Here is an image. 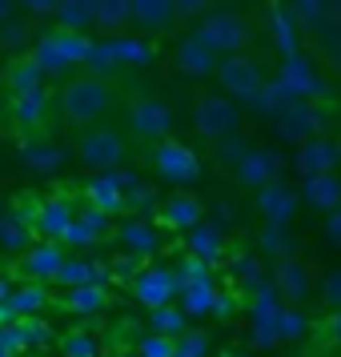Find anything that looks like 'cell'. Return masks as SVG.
I'll return each instance as SVG.
<instances>
[{
  "label": "cell",
  "mask_w": 341,
  "mask_h": 357,
  "mask_svg": "<svg viewBox=\"0 0 341 357\" xmlns=\"http://www.w3.org/2000/svg\"><path fill=\"white\" fill-rule=\"evenodd\" d=\"M56 105H61V116H65L68 125L84 129V125H97L100 116L113 113L116 93H113V84H109V77H100V73H89V68H84L81 77H68L65 81Z\"/></svg>",
  "instance_id": "1"
},
{
  "label": "cell",
  "mask_w": 341,
  "mask_h": 357,
  "mask_svg": "<svg viewBox=\"0 0 341 357\" xmlns=\"http://www.w3.org/2000/svg\"><path fill=\"white\" fill-rule=\"evenodd\" d=\"M125 153H129L125 132L113 129V125H84L81 137H77V161L89 173H113V169H121Z\"/></svg>",
  "instance_id": "2"
},
{
  "label": "cell",
  "mask_w": 341,
  "mask_h": 357,
  "mask_svg": "<svg viewBox=\"0 0 341 357\" xmlns=\"http://www.w3.org/2000/svg\"><path fill=\"white\" fill-rule=\"evenodd\" d=\"M197 33L209 45L217 56H229V52H245L249 40H253V20L233 13V8H213L197 20Z\"/></svg>",
  "instance_id": "3"
},
{
  "label": "cell",
  "mask_w": 341,
  "mask_h": 357,
  "mask_svg": "<svg viewBox=\"0 0 341 357\" xmlns=\"http://www.w3.org/2000/svg\"><path fill=\"white\" fill-rule=\"evenodd\" d=\"M241 125V113H237V105L229 93H197L193 97V129L197 137H205V141H225L233 137Z\"/></svg>",
  "instance_id": "4"
},
{
  "label": "cell",
  "mask_w": 341,
  "mask_h": 357,
  "mask_svg": "<svg viewBox=\"0 0 341 357\" xmlns=\"http://www.w3.org/2000/svg\"><path fill=\"white\" fill-rule=\"evenodd\" d=\"M269 81L257 56H245V52H229L217 61V84L225 89L233 100H253L261 93V84Z\"/></svg>",
  "instance_id": "5"
},
{
  "label": "cell",
  "mask_w": 341,
  "mask_h": 357,
  "mask_svg": "<svg viewBox=\"0 0 341 357\" xmlns=\"http://www.w3.org/2000/svg\"><path fill=\"white\" fill-rule=\"evenodd\" d=\"M153 169H157V177L173 181V185H189V181L201 177V157H197V149H189L185 141H173V137H165L153 145Z\"/></svg>",
  "instance_id": "6"
},
{
  "label": "cell",
  "mask_w": 341,
  "mask_h": 357,
  "mask_svg": "<svg viewBox=\"0 0 341 357\" xmlns=\"http://www.w3.org/2000/svg\"><path fill=\"white\" fill-rule=\"evenodd\" d=\"M125 121H129L132 137H141L149 145H157L173 132V109L157 97H132L129 109H125Z\"/></svg>",
  "instance_id": "7"
},
{
  "label": "cell",
  "mask_w": 341,
  "mask_h": 357,
  "mask_svg": "<svg viewBox=\"0 0 341 357\" xmlns=\"http://www.w3.org/2000/svg\"><path fill=\"white\" fill-rule=\"evenodd\" d=\"M181 289H185V277H181L177 269H165V265H149V269H141V273L132 277V297L145 309L177 301Z\"/></svg>",
  "instance_id": "8"
},
{
  "label": "cell",
  "mask_w": 341,
  "mask_h": 357,
  "mask_svg": "<svg viewBox=\"0 0 341 357\" xmlns=\"http://www.w3.org/2000/svg\"><path fill=\"white\" fill-rule=\"evenodd\" d=\"M273 129L281 141H293V145H301L309 137H321L325 132V113L317 109V100H293L285 113L273 121Z\"/></svg>",
  "instance_id": "9"
},
{
  "label": "cell",
  "mask_w": 341,
  "mask_h": 357,
  "mask_svg": "<svg viewBox=\"0 0 341 357\" xmlns=\"http://www.w3.org/2000/svg\"><path fill=\"white\" fill-rule=\"evenodd\" d=\"M273 285H277V293H281V301H285V305H301L309 293L317 289V277H313V269H309L305 257L289 253V257H277Z\"/></svg>",
  "instance_id": "10"
},
{
  "label": "cell",
  "mask_w": 341,
  "mask_h": 357,
  "mask_svg": "<svg viewBox=\"0 0 341 357\" xmlns=\"http://www.w3.org/2000/svg\"><path fill=\"white\" fill-rule=\"evenodd\" d=\"M132 185H137V177L125 173V169L97 173L93 181H84V201L97 205V209H105V213H121V209H129V189Z\"/></svg>",
  "instance_id": "11"
},
{
  "label": "cell",
  "mask_w": 341,
  "mask_h": 357,
  "mask_svg": "<svg viewBox=\"0 0 341 357\" xmlns=\"http://www.w3.org/2000/svg\"><path fill=\"white\" fill-rule=\"evenodd\" d=\"M68 249L65 241H49V237H40V241H33L24 253H20V273L29 277V281H56V273H61V265L68 261Z\"/></svg>",
  "instance_id": "12"
},
{
  "label": "cell",
  "mask_w": 341,
  "mask_h": 357,
  "mask_svg": "<svg viewBox=\"0 0 341 357\" xmlns=\"http://www.w3.org/2000/svg\"><path fill=\"white\" fill-rule=\"evenodd\" d=\"M281 293L277 285H261L257 297H253V345L261 349H273L281 341Z\"/></svg>",
  "instance_id": "13"
},
{
  "label": "cell",
  "mask_w": 341,
  "mask_h": 357,
  "mask_svg": "<svg viewBox=\"0 0 341 357\" xmlns=\"http://www.w3.org/2000/svg\"><path fill=\"white\" fill-rule=\"evenodd\" d=\"M297 205H301V193L281 177H273L269 185L257 189V213L265 217V225H289L297 217Z\"/></svg>",
  "instance_id": "14"
},
{
  "label": "cell",
  "mask_w": 341,
  "mask_h": 357,
  "mask_svg": "<svg viewBox=\"0 0 341 357\" xmlns=\"http://www.w3.org/2000/svg\"><path fill=\"white\" fill-rule=\"evenodd\" d=\"M341 165V141L333 137H309L297 145V157H293V169L301 173V177H317V173H338Z\"/></svg>",
  "instance_id": "15"
},
{
  "label": "cell",
  "mask_w": 341,
  "mask_h": 357,
  "mask_svg": "<svg viewBox=\"0 0 341 357\" xmlns=\"http://www.w3.org/2000/svg\"><path fill=\"white\" fill-rule=\"evenodd\" d=\"M217 52L201 40V33H189L181 36L177 45H173V68H177L181 77H193V81H201V77H209V73H217Z\"/></svg>",
  "instance_id": "16"
},
{
  "label": "cell",
  "mask_w": 341,
  "mask_h": 357,
  "mask_svg": "<svg viewBox=\"0 0 341 357\" xmlns=\"http://www.w3.org/2000/svg\"><path fill=\"white\" fill-rule=\"evenodd\" d=\"M49 109H52V97L49 89L40 84V89H29V93H13L8 97V113L17 121V129L24 132H36L45 121H49Z\"/></svg>",
  "instance_id": "17"
},
{
  "label": "cell",
  "mask_w": 341,
  "mask_h": 357,
  "mask_svg": "<svg viewBox=\"0 0 341 357\" xmlns=\"http://www.w3.org/2000/svg\"><path fill=\"white\" fill-rule=\"evenodd\" d=\"M237 181H241L245 189H261V185H269L273 177H281V157H277L273 149H261V145H249L241 161H237Z\"/></svg>",
  "instance_id": "18"
},
{
  "label": "cell",
  "mask_w": 341,
  "mask_h": 357,
  "mask_svg": "<svg viewBox=\"0 0 341 357\" xmlns=\"http://www.w3.org/2000/svg\"><path fill=\"white\" fill-rule=\"evenodd\" d=\"M73 205H68L65 197H49V201H40L33 213V229L36 237H49V241H65L68 225H73Z\"/></svg>",
  "instance_id": "19"
},
{
  "label": "cell",
  "mask_w": 341,
  "mask_h": 357,
  "mask_svg": "<svg viewBox=\"0 0 341 357\" xmlns=\"http://www.w3.org/2000/svg\"><path fill=\"white\" fill-rule=\"evenodd\" d=\"M177 24L173 0H132V29L145 36H161Z\"/></svg>",
  "instance_id": "20"
},
{
  "label": "cell",
  "mask_w": 341,
  "mask_h": 357,
  "mask_svg": "<svg viewBox=\"0 0 341 357\" xmlns=\"http://www.w3.org/2000/svg\"><path fill=\"white\" fill-rule=\"evenodd\" d=\"M109 217H113V213L97 209V205H84V213H77L73 225H68L65 245L68 249H89V245H97L100 237L109 233Z\"/></svg>",
  "instance_id": "21"
},
{
  "label": "cell",
  "mask_w": 341,
  "mask_h": 357,
  "mask_svg": "<svg viewBox=\"0 0 341 357\" xmlns=\"http://www.w3.org/2000/svg\"><path fill=\"white\" fill-rule=\"evenodd\" d=\"M277 77L289 84L297 97H321V81H317V73H313V65H309L301 52H293V56H281V68H277Z\"/></svg>",
  "instance_id": "22"
},
{
  "label": "cell",
  "mask_w": 341,
  "mask_h": 357,
  "mask_svg": "<svg viewBox=\"0 0 341 357\" xmlns=\"http://www.w3.org/2000/svg\"><path fill=\"white\" fill-rule=\"evenodd\" d=\"M45 84V68L36 65L33 52H13L8 65H4V89L8 97L13 93H29V89H40Z\"/></svg>",
  "instance_id": "23"
},
{
  "label": "cell",
  "mask_w": 341,
  "mask_h": 357,
  "mask_svg": "<svg viewBox=\"0 0 341 357\" xmlns=\"http://www.w3.org/2000/svg\"><path fill=\"white\" fill-rule=\"evenodd\" d=\"M161 221L169 229H181V233H189L205 221V205L197 201L193 193H173L169 201L161 205Z\"/></svg>",
  "instance_id": "24"
},
{
  "label": "cell",
  "mask_w": 341,
  "mask_h": 357,
  "mask_svg": "<svg viewBox=\"0 0 341 357\" xmlns=\"http://www.w3.org/2000/svg\"><path fill=\"white\" fill-rule=\"evenodd\" d=\"M301 197L317 213H333L341 205V177L338 173H317V177H301Z\"/></svg>",
  "instance_id": "25"
},
{
  "label": "cell",
  "mask_w": 341,
  "mask_h": 357,
  "mask_svg": "<svg viewBox=\"0 0 341 357\" xmlns=\"http://www.w3.org/2000/svg\"><path fill=\"white\" fill-rule=\"evenodd\" d=\"M36 56V65L45 68V77H65L68 68H77L73 65V56L65 52V45H61V36H56V29L45 36H36V45L29 49Z\"/></svg>",
  "instance_id": "26"
},
{
  "label": "cell",
  "mask_w": 341,
  "mask_h": 357,
  "mask_svg": "<svg viewBox=\"0 0 341 357\" xmlns=\"http://www.w3.org/2000/svg\"><path fill=\"white\" fill-rule=\"evenodd\" d=\"M109 40V49H113L116 65H137L145 68L157 61V49H153V40H145V36H129V33H116V36H105Z\"/></svg>",
  "instance_id": "27"
},
{
  "label": "cell",
  "mask_w": 341,
  "mask_h": 357,
  "mask_svg": "<svg viewBox=\"0 0 341 357\" xmlns=\"http://www.w3.org/2000/svg\"><path fill=\"white\" fill-rule=\"evenodd\" d=\"M293 100H301V97H297V93H293L289 84L281 81V77H273V81L261 84V93H257L253 100H249V105H253L257 113H265V116H273V121H277V116L285 113Z\"/></svg>",
  "instance_id": "28"
},
{
  "label": "cell",
  "mask_w": 341,
  "mask_h": 357,
  "mask_svg": "<svg viewBox=\"0 0 341 357\" xmlns=\"http://www.w3.org/2000/svg\"><path fill=\"white\" fill-rule=\"evenodd\" d=\"M20 161L29 165L33 173H56L65 165V149L56 141H24L20 145Z\"/></svg>",
  "instance_id": "29"
},
{
  "label": "cell",
  "mask_w": 341,
  "mask_h": 357,
  "mask_svg": "<svg viewBox=\"0 0 341 357\" xmlns=\"http://www.w3.org/2000/svg\"><path fill=\"white\" fill-rule=\"evenodd\" d=\"M49 301H52V293H49L45 281H20L17 289H13V297H8V309H13L17 317H36Z\"/></svg>",
  "instance_id": "30"
},
{
  "label": "cell",
  "mask_w": 341,
  "mask_h": 357,
  "mask_svg": "<svg viewBox=\"0 0 341 357\" xmlns=\"http://www.w3.org/2000/svg\"><path fill=\"white\" fill-rule=\"evenodd\" d=\"M132 29V0H97V33L116 36Z\"/></svg>",
  "instance_id": "31"
},
{
  "label": "cell",
  "mask_w": 341,
  "mask_h": 357,
  "mask_svg": "<svg viewBox=\"0 0 341 357\" xmlns=\"http://www.w3.org/2000/svg\"><path fill=\"white\" fill-rule=\"evenodd\" d=\"M56 24L73 29V33L97 29V0H61L56 4Z\"/></svg>",
  "instance_id": "32"
},
{
  "label": "cell",
  "mask_w": 341,
  "mask_h": 357,
  "mask_svg": "<svg viewBox=\"0 0 341 357\" xmlns=\"http://www.w3.org/2000/svg\"><path fill=\"white\" fill-rule=\"evenodd\" d=\"M269 36H273L281 56L297 52V17H293V8H281V4L269 8Z\"/></svg>",
  "instance_id": "33"
},
{
  "label": "cell",
  "mask_w": 341,
  "mask_h": 357,
  "mask_svg": "<svg viewBox=\"0 0 341 357\" xmlns=\"http://www.w3.org/2000/svg\"><path fill=\"white\" fill-rule=\"evenodd\" d=\"M189 253H197V257H205V261H217L225 257V233L217 225H209V221H201L197 229H189Z\"/></svg>",
  "instance_id": "34"
},
{
  "label": "cell",
  "mask_w": 341,
  "mask_h": 357,
  "mask_svg": "<svg viewBox=\"0 0 341 357\" xmlns=\"http://www.w3.org/2000/svg\"><path fill=\"white\" fill-rule=\"evenodd\" d=\"M217 285L213 281H185V289H181V305L189 317H209L213 309H217Z\"/></svg>",
  "instance_id": "35"
},
{
  "label": "cell",
  "mask_w": 341,
  "mask_h": 357,
  "mask_svg": "<svg viewBox=\"0 0 341 357\" xmlns=\"http://www.w3.org/2000/svg\"><path fill=\"white\" fill-rule=\"evenodd\" d=\"M33 237H36L33 217H20V213L4 217V213H0V249L20 253V249H29V245H33Z\"/></svg>",
  "instance_id": "36"
},
{
  "label": "cell",
  "mask_w": 341,
  "mask_h": 357,
  "mask_svg": "<svg viewBox=\"0 0 341 357\" xmlns=\"http://www.w3.org/2000/svg\"><path fill=\"white\" fill-rule=\"evenodd\" d=\"M100 277H105L100 265L84 261L81 253H68V261L61 265V273H56L52 285H61V289H77V285H89V281H100Z\"/></svg>",
  "instance_id": "37"
},
{
  "label": "cell",
  "mask_w": 341,
  "mask_h": 357,
  "mask_svg": "<svg viewBox=\"0 0 341 357\" xmlns=\"http://www.w3.org/2000/svg\"><path fill=\"white\" fill-rule=\"evenodd\" d=\"M105 305H109V289L100 281H89V285H77V289L65 293L68 313H100Z\"/></svg>",
  "instance_id": "38"
},
{
  "label": "cell",
  "mask_w": 341,
  "mask_h": 357,
  "mask_svg": "<svg viewBox=\"0 0 341 357\" xmlns=\"http://www.w3.org/2000/svg\"><path fill=\"white\" fill-rule=\"evenodd\" d=\"M116 237H121V245H125V249H132V253H153V249H157V229L149 225L145 217H132V221H125V225L116 229Z\"/></svg>",
  "instance_id": "39"
},
{
  "label": "cell",
  "mask_w": 341,
  "mask_h": 357,
  "mask_svg": "<svg viewBox=\"0 0 341 357\" xmlns=\"http://www.w3.org/2000/svg\"><path fill=\"white\" fill-rule=\"evenodd\" d=\"M149 329L169 333V337H181V333L189 329V313H185V305H177V301L157 305V309H149Z\"/></svg>",
  "instance_id": "40"
},
{
  "label": "cell",
  "mask_w": 341,
  "mask_h": 357,
  "mask_svg": "<svg viewBox=\"0 0 341 357\" xmlns=\"http://www.w3.org/2000/svg\"><path fill=\"white\" fill-rule=\"evenodd\" d=\"M61 354L65 357H100V341L84 329H68L61 337Z\"/></svg>",
  "instance_id": "41"
},
{
  "label": "cell",
  "mask_w": 341,
  "mask_h": 357,
  "mask_svg": "<svg viewBox=\"0 0 341 357\" xmlns=\"http://www.w3.org/2000/svg\"><path fill=\"white\" fill-rule=\"evenodd\" d=\"M257 245H261V253H269V257H289L293 253V237L285 233V225H265Z\"/></svg>",
  "instance_id": "42"
},
{
  "label": "cell",
  "mask_w": 341,
  "mask_h": 357,
  "mask_svg": "<svg viewBox=\"0 0 341 357\" xmlns=\"http://www.w3.org/2000/svg\"><path fill=\"white\" fill-rule=\"evenodd\" d=\"M213 354V337L205 329H185L177 337V354L173 357H209Z\"/></svg>",
  "instance_id": "43"
},
{
  "label": "cell",
  "mask_w": 341,
  "mask_h": 357,
  "mask_svg": "<svg viewBox=\"0 0 341 357\" xmlns=\"http://www.w3.org/2000/svg\"><path fill=\"white\" fill-rule=\"evenodd\" d=\"M309 333V317L301 305H281V341H297Z\"/></svg>",
  "instance_id": "44"
},
{
  "label": "cell",
  "mask_w": 341,
  "mask_h": 357,
  "mask_svg": "<svg viewBox=\"0 0 341 357\" xmlns=\"http://www.w3.org/2000/svg\"><path fill=\"white\" fill-rule=\"evenodd\" d=\"M137 354H141V357H173V354H177V337L149 329L145 337H141V345H137Z\"/></svg>",
  "instance_id": "45"
},
{
  "label": "cell",
  "mask_w": 341,
  "mask_h": 357,
  "mask_svg": "<svg viewBox=\"0 0 341 357\" xmlns=\"http://www.w3.org/2000/svg\"><path fill=\"white\" fill-rule=\"evenodd\" d=\"M33 341H29V329H24V321H4L0 325V349H8V354H24Z\"/></svg>",
  "instance_id": "46"
},
{
  "label": "cell",
  "mask_w": 341,
  "mask_h": 357,
  "mask_svg": "<svg viewBox=\"0 0 341 357\" xmlns=\"http://www.w3.org/2000/svg\"><path fill=\"white\" fill-rule=\"evenodd\" d=\"M84 68H89V73H100V77H109L113 68H121V65H116V56H113V49H109V40H105V36H100V40H93V52H89Z\"/></svg>",
  "instance_id": "47"
},
{
  "label": "cell",
  "mask_w": 341,
  "mask_h": 357,
  "mask_svg": "<svg viewBox=\"0 0 341 357\" xmlns=\"http://www.w3.org/2000/svg\"><path fill=\"white\" fill-rule=\"evenodd\" d=\"M29 24H20V20H4L0 24V49H13V52H20L24 45H29Z\"/></svg>",
  "instance_id": "48"
},
{
  "label": "cell",
  "mask_w": 341,
  "mask_h": 357,
  "mask_svg": "<svg viewBox=\"0 0 341 357\" xmlns=\"http://www.w3.org/2000/svg\"><path fill=\"white\" fill-rule=\"evenodd\" d=\"M317 297H321V305L341 309V265L338 269H329V273L317 281Z\"/></svg>",
  "instance_id": "49"
},
{
  "label": "cell",
  "mask_w": 341,
  "mask_h": 357,
  "mask_svg": "<svg viewBox=\"0 0 341 357\" xmlns=\"http://www.w3.org/2000/svg\"><path fill=\"white\" fill-rule=\"evenodd\" d=\"M177 273L185 281H213V261L197 257V253H185V261L177 265Z\"/></svg>",
  "instance_id": "50"
},
{
  "label": "cell",
  "mask_w": 341,
  "mask_h": 357,
  "mask_svg": "<svg viewBox=\"0 0 341 357\" xmlns=\"http://www.w3.org/2000/svg\"><path fill=\"white\" fill-rule=\"evenodd\" d=\"M245 153H249V141H241L237 132L225 137V141H217V161L221 165H233V169H237V161H241Z\"/></svg>",
  "instance_id": "51"
},
{
  "label": "cell",
  "mask_w": 341,
  "mask_h": 357,
  "mask_svg": "<svg viewBox=\"0 0 341 357\" xmlns=\"http://www.w3.org/2000/svg\"><path fill=\"white\" fill-rule=\"evenodd\" d=\"M177 20H201L205 13H213V0H173Z\"/></svg>",
  "instance_id": "52"
},
{
  "label": "cell",
  "mask_w": 341,
  "mask_h": 357,
  "mask_svg": "<svg viewBox=\"0 0 341 357\" xmlns=\"http://www.w3.org/2000/svg\"><path fill=\"white\" fill-rule=\"evenodd\" d=\"M56 4H61V0H20V8H24L29 17H56Z\"/></svg>",
  "instance_id": "53"
},
{
  "label": "cell",
  "mask_w": 341,
  "mask_h": 357,
  "mask_svg": "<svg viewBox=\"0 0 341 357\" xmlns=\"http://www.w3.org/2000/svg\"><path fill=\"white\" fill-rule=\"evenodd\" d=\"M321 337L329 341V345H341V309H333L321 321Z\"/></svg>",
  "instance_id": "54"
},
{
  "label": "cell",
  "mask_w": 341,
  "mask_h": 357,
  "mask_svg": "<svg viewBox=\"0 0 341 357\" xmlns=\"http://www.w3.org/2000/svg\"><path fill=\"white\" fill-rule=\"evenodd\" d=\"M325 237H329V241L341 249V205H338L333 213H325Z\"/></svg>",
  "instance_id": "55"
},
{
  "label": "cell",
  "mask_w": 341,
  "mask_h": 357,
  "mask_svg": "<svg viewBox=\"0 0 341 357\" xmlns=\"http://www.w3.org/2000/svg\"><path fill=\"white\" fill-rule=\"evenodd\" d=\"M20 321H24V329H29V341H33V345H45V341L52 337V333H49L40 321H36V317H20Z\"/></svg>",
  "instance_id": "56"
},
{
  "label": "cell",
  "mask_w": 341,
  "mask_h": 357,
  "mask_svg": "<svg viewBox=\"0 0 341 357\" xmlns=\"http://www.w3.org/2000/svg\"><path fill=\"white\" fill-rule=\"evenodd\" d=\"M129 205H132V209H145V205H153V189H145V185L137 181V185L129 189Z\"/></svg>",
  "instance_id": "57"
},
{
  "label": "cell",
  "mask_w": 341,
  "mask_h": 357,
  "mask_svg": "<svg viewBox=\"0 0 341 357\" xmlns=\"http://www.w3.org/2000/svg\"><path fill=\"white\" fill-rule=\"evenodd\" d=\"M13 289H17V281H13V277H4V273H0V301H8V297H13Z\"/></svg>",
  "instance_id": "58"
},
{
  "label": "cell",
  "mask_w": 341,
  "mask_h": 357,
  "mask_svg": "<svg viewBox=\"0 0 341 357\" xmlns=\"http://www.w3.org/2000/svg\"><path fill=\"white\" fill-rule=\"evenodd\" d=\"M17 4H20V0H0V24H4V20H13Z\"/></svg>",
  "instance_id": "59"
},
{
  "label": "cell",
  "mask_w": 341,
  "mask_h": 357,
  "mask_svg": "<svg viewBox=\"0 0 341 357\" xmlns=\"http://www.w3.org/2000/svg\"><path fill=\"white\" fill-rule=\"evenodd\" d=\"M0 357H17V354H8V349H0Z\"/></svg>",
  "instance_id": "60"
},
{
  "label": "cell",
  "mask_w": 341,
  "mask_h": 357,
  "mask_svg": "<svg viewBox=\"0 0 341 357\" xmlns=\"http://www.w3.org/2000/svg\"><path fill=\"white\" fill-rule=\"evenodd\" d=\"M0 89H4V68H0Z\"/></svg>",
  "instance_id": "61"
},
{
  "label": "cell",
  "mask_w": 341,
  "mask_h": 357,
  "mask_svg": "<svg viewBox=\"0 0 341 357\" xmlns=\"http://www.w3.org/2000/svg\"><path fill=\"white\" fill-rule=\"evenodd\" d=\"M0 213H4V197H0Z\"/></svg>",
  "instance_id": "62"
}]
</instances>
